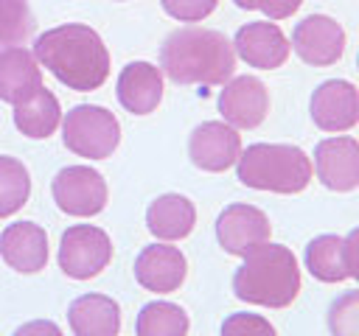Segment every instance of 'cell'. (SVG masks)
Segmentation results:
<instances>
[{
	"label": "cell",
	"mask_w": 359,
	"mask_h": 336,
	"mask_svg": "<svg viewBox=\"0 0 359 336\" xmlns=\"http://www.w3.org/2000/svg\"><path fill=\"white\" fill-rule=\"evenodd\" d=\"M34 56L76 92L98 90L109 76V50L90 25L67 22L39 34L34 42Z\"/></svg>",
	"instance_id": "1"
},
{
	"label": "cell",
	"mask_w": 359,
	"mask_h": 336,
	"mask_svg": "<svg viewBox=\"0 0 359 336\" xmlns=\"http://www.w3.org/2000/svg\"><path fill=\"white\" fill-rule=\"evenodd\" d=\"M160 67L174 84H224L233 78L236 50L222 31L185 25L165 36Z\"/></svg>",
	"instance_id": "2"
},
{
	"label": "cell",
	"mask_w": 359,
	"mask_h": 336,
	"mask_svg": "<svg viewBox=\"0 0 359 336\" xmlns=\"http://www.w3.org/2000/svg\"><path fill=\"white\" fill-rule=\"evenodd\" d=\"M233 291L238 300L264 305V308H286L294 302L300 291V269L292 249L280 244H261L244 255V263L233 274Z\"/></svg>",
	"instance_id": "3"
},
{
	"label": "cell",
	"mask_w": 359,
	"mask_h": 336,
	"mask_svg": "<svg viewBox=\"0 0 359 336\" xmlns=\"http://www.w3.org/2000/svg\"><path fill=\"white\" fill-rule=\"evenodd\" d=\"M238 182L255 190L300 193L311 182L314 165L303 148L289 143H252L236 160Z\"/></svg>",
	"instance_id": "4"
},
{
	"label": "cell",
	"mask_w": 359,
	"mask_h": 336,
	"mask_svg": "<svg viewBox=\"0 0 359 336\" xmlns=\"http://www.w3.org/2000/svg\"><path fill=\"white\" fill-rule=\"evenodd\" d=\"M62 140L79 157L107 160L121 143V123L104 106L79 104L62 120Z\"/></svg>",
	"instance_id": "5"
},
{
	"label": "cell",
	"mask_w": 359,
	"mask_h": 336,
	"mask_svg": "<svg viewBox=\"0 0 359 336\" xmlns=\"http://www.w3.org/2000/svg\"><path fill=\"white\" fill-rule=\"evenodd\" d=\"M112 260V241L101 227L73 224L59 241V269L73 280H90Z\"/></svg>",
	"instance_id": "6"
},
{
	"label": "cell",
	"mask_w": 359,
	"mask_h": 336,
	"mask_svg": "<svg viewBox=\"0 0 359 336\" xmlns=\"http://www.w3.org/2000/svg\"><path fill=\"white\" fill-rule=\"evenodd\" d=\"M53 202L67 216H95L107 204V182L90 165H67L53 176Z\"/></svg>",
	"instance_id": "7"
},
{
	"label": "cell",
	"mask_w": 359,
	"mask_h": 336,
	"mask_svg": "<svg viewBox=\"0 0 359 336\" xmlns=\"http://www.w3.org/2000/svg\"><path fill=\"white\" fill-rule=\"evenodd\" d=\"M294 53L314 67H328L345 53V31L328 14H309L292 31Z\"/></svg>",
	"instance_id": "8"
},
{
	"label": "cell",
	"mask_w": 359,
	"mask_h": 336,
	"mask_svg": "<svg viewBox=\"0 0 359 336\" xmlns=\"http://www.w3.org/2000/svg\"><path fill=\"white\" fill-rule=\"evenodd\" d=\"M272 224L264 210L252 204H230L216 218V241L227 255L244 258L250 249L269 241Z\"/></svg>",
	"instance_id": "9"
},
{
	"label": "cell",
	"mask_w": 359,
	"mask_h": 336,
	"mask_svg": "<svg viewBox=\"0 0 359 336\" xmlns=\"http://www.w3.org/2000/svg\"><path fill=\"white\" fill-rule=\"evenodd\" d=\"M238 154H241V137L224 120H205L188 137V157L202 171L222 174L230 165H236Z\"/></svg>",
	"instance_id": "10"
},
{
	"label": "cell",
	"mask_w": 359,
	"mask_h": 336,
	"mask_svg": "<svg viewBox=\"0 0 359 336\" xmlns=\"http://www.w3.org/2000/svg\"><path fill=\"white\" fill-rule=\"evenodd\" d=\"M311 120L323 132H348L359 123V90L345 78H328L311 92Z\"/></svg>",
	"instance_id": "11"
},
{
	"label": "cell",
	"mask_w": 359,
	"mask_h": 336,
	"mask_svg": "<svg viewBox=\"0 0 359 336\" xmlns=\"http://www.w3.org/2000/svg\"><path fill=\"white\" fill-rule=\"evenodd\" d=\"M219 112L233 129H255L269 112L266 84L255 76H236L219 92Z\"/></svg>",
	"instance_id": "12"
},
{
	"label": "cell",
	"mask_w": 359,
	"mask_h": 336,
	"mask_svg": "<svg viewBox=\"0 0 359 336\" xmlns=\"http://www.w3.org/2000/svg\"><path fill=\"white\" fill-rule=\"evenodd\" d=\"M317 179L337 193L359 188V143L353 137H328L314 148Z\"/></svg>",
	"instance_id": "13"
},
{
	"label": "cell",
	"mask_w": 359,
	"mask_h": 336,
	"mask_svg": "<svg viewBox=\"0 0 359 336\" xmlns=\"http://www.w3.org/2000/svg\"><path fill=\"white\" fill-rule=\"evenodd\" d=\"M233 50L258 70H275L289 59V39L275 22H247L233 36Z\"/></svg>",
	"instance_id": "14"
},
{
	"label": "cell",
	"mask_w": 359,
	"mask_h": 336,
	"mask_svg": "<svg viewBox=\"0 0 359 336\" xmlns=\"http://www.w3.org/2000/svg\"><path fill=\"white\" fill-rule=\"evenodd\" d=\"M185 274H188L185 255L168 244H151L135 260V280L146 291H154V294L177 291L182 286Z\"/></svg>",
	"instance_id": "15"
},
{
	"label": "cell",
	"mask_w": 359,
	"mask_h": 336,
	"mask_svg": "<svg viewBox=\"0 0 359 336\" xmlns=\"http://www.w3.org/2000/svg\"><path fill=\"white\" fill-rule=\"evenodd\" d=\"M0 258L22 274H34L48 263V235L34 221L8 224L0 235Z\"/></svg>",
	"instance_id": "16"
},
{
	"label": "cell",
	"mask_w": 359,
	"mask_h": 336,
	"mask_svg": "<svg viewBox=\"0 0 359 336\" xmlns=\"http://www.w3.org/2000/svg\"><path fill=\"white\" fill-rule=\"evenodd\" d=\"M118 101L132 115H149L163 101V70L149 62H129L118 76Z\"/></svg>",
	"instance_id": "17"
},
{
	"label": "cell",
	"mask_w": 359,
	"mask_h": 336,
	"mask_svg": "<svg viewBox=\"0 0 359 336\" xmlns=\"http://www.w3.org/2000/svg\"><path fill=\"white\" fill-rule=\"evenodd\" d=\"M42 87V70L31 50L14 45L0 50V101L22 104Z\"/></svg>",
	"instance_id": "18"
},
{
	"label": "cell",
	"mask_w": 359,
	"mask_h": 336,
	"mask_svg": "<svg viewBox=\"0 0 359 336\" xmlns=\"http://www.w3.org/2000/svg\"><path fill=\"white\" fill-rule=\"evenodd\" d=\"M73 336H118L121 308L107 294H81L67 308Z\"/></svg>",
	"instance_id": "19"
},
{
	"label": "cell",
	"mask_w": 359,
	"mask_h": 336,
	"mask_svg": "<svg viewBox=\"0 0 359 336\" xmlns=\"http://www.w3.org/2000/svg\"><path fill=\"white\" fill-rule=\"evenodd\" d=\"M194 224H196V207L191 199L180 193H163L146 210V227L160 241L185 238L194 230Z\"/></svg>",
	"instance_id": "20"
},
{
	"label": "cell",
	"mask_w": 359,
	"mask_h": 336,
	"mask_svg": "<svg viewBox=\"0 0 359 336\" xmlns=\"http://www.w3.org/2000/svg\"><path fill=\"white\" fill-rule=\"evenodd\" d=\"M62 123V109H59V98L39 87L28 101L14 106V126L31 137V140H45L56 132V126Z\"/></svg>",
	"instance_id": "21"
},
{
	"label": "cell",
	"mask_w": 359,
	"mask_h": 336,
	"mask_svg": "<svg viewBox=\"0 0 359 336\" xmlns=\"http://www.w3.org/2000/svg\"><path fill=\"white\" fill-rule=\"evenodd\" d=\"M306 269L311 272V277L323 280V283H342L348 277V266H345V241L339 235H317L309 241L306 246Z\"/></svg>",
	"instance_id": "22"
},
{
	"label": "cell",
	"mask_w": 359,
	"mask_h": 336,
	"mask_svg": "<svg viewBox=\"0 0 359 336\" xmlns=\"http://www.w3.org/2000/svg\"><path fill=\"white\" fill-rule=\"evenodd\" d=\"M188 314L174 302H149L140 308L135 330L137 336H185L188 333Z\"/></svg>",
	"instance_id": "23"
},
{
	"label": "cell",
	"mask_w": 359,
	"mask_h": 336,
	"mask_svg": "<svg viewBox=\"0 0 359 336\" xmlns=\"http://www.w3.org/2000/svg\"><path fill=\"white\" fill-rule=\"evenodd\" d=\"M31 193V176L28 168L17 157L0 154V218L14 216Z\"/></svg>",
	"instance_id": "24"
},
{
	"label": "cell",
	"mask_w": 359,
	"mask_h": 336,
	"mask_svg": "<svg viewBox=\"0 0 359 336\" xmlns=\"http://www.w3.org/2000/svg\"><path fill=\"white\" fill-rule=\"evenodd\" d=\"M34 25L28 0H0V50L22 45L34 34Z\"/></svg>",
	"instance_id": "25"
},
{
	"label": "cell",
	"mask_w": 359,
	"mask_h": 336,
	"mask_svg": "<svg viewBox=\"0 0 359 336\" xmlns=\"http://www.w3.org/2000/svg\"><path fill=\"white\" fill-rule=\"evenodd\" d=\"M331 336H359V291H345L328 308Z\"/></svg>",
	"instance_id": "26"
},
{
	"label": "cell",
	"mask_w": 359,
	"mask_h": 336,
	"mask_svg": "<svg viewBox=\"0 0 359 336\" xmlns=\"http://www.w3.org/2000/svg\"><path fill=\"white\" fill-rule=\"evenodd\" d=\"M222 336H278L269 319L258 314H230L222 322Z\"/></svg>",
	"instance_id": "27"
},
{
	"label": "cell",
	"mask_w": 359,
	"mask_h": 336,
	"mask_svg": "<svg viewBox=\"0 0 359 336\" xmlns=\"http://www.w3.org/2000/svg\"><path fill=\"white\" fill-rule=\"evenodd\" d=\"M163 11L180 22H199L208 14H213V8L219 6V0H160Z\"/></svg>",
	"instance_id": "28"
},
{
	"label": "cell",
	"mask_w": 359,
	"mask_h": 336,
	"mask_svg": "<svg viewBox=\"0 0 359 336\" xmlns=\"http://www.w3.org/2000/svg\"><path fill=\"white\" fill-rule=\"evenodd\" d=\"M244 11H264L269 20H286L292 17L303 0H233Z\"/></svg>",
	"instance_id": "29"
},
{
	"label": "cell",
	"mask_w": 359,
	"mask_h": 336,
	"mask_svg": "<svg viewBox=\"0 0 359 336\" xmlns=\"http://www.w3.org/2000/svg\"><path fill=\"white\" fill-rule=\"evenodd\" d=\"M342 241H345V266H348V277L359 280V227L351 230Z\"/></svg>",
	"instance_id": "30"
},
{
	"label": "cell",
	"mask_w": 359,
	"mask_h": 336,
	"mask_svg": "<svg viewBox=\"0 0 359 336\" xmlns=\"http://www.w3.org/2000/svg\"><path fill=\"white\" fill-rule=\"evenodd\" d=\"M14 336H62L59 325L50 322V319H34V322H25L14 330Z\"/></svg>",
	"instance_id": "31"
},
{
	"label": "cell",
	"mask_w": 359,
	"mask_h": 336,
	"mask_svg": "<svg viewBox=\"0 0 359 336\" xmlns=\"http://www.w3.org/2000/svg\"><path fill=\"white\" fill-rule=\"evenodd\" d=\"M356 64H359V56H356Z\"/></svg>",
	"instance_id": "32"
}]
</instances>
